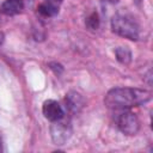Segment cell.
<instances>
[{
  "mask_svg": "<svg viewBox=\"0 0 153 153\" xmlns=\"http://www.w3.org/2000/svg\"><path fill=\"white\" fill-rule=\"evenodd\" d=\"M4 148H2V140H1V135H0V152H2Z\"/></svg>",
  "mask_w": 153,
  "mask_h": 153,
  "instance_id": "obj_14",
  "label": "cell"
},
{
  "mask_svg": "<svg viewBox=\"0 0 153 153\" xmlns=\"http://www.w3.org/2000/svg\"><path fill=\"white\" fill-rule=\"evenodd\" d=\"M114 121L116 127L126 135H136L140 130V120L139 117L130 111V109L114 110Z\"/></svg>",
  "mask_w": 153,
  "mask_h": 153,
  "instance_id": "obj_3",
  "label": "cell"
},
{
  "mask_svg": "<svg viewBox=\"0 0 153 153\" xmlns=\"http://www.w3.org/2000/svg\"><path fill=\"white\" fill-rule=\"evenodd\" d=\"M65 103L71 114H78L85 106V98L76 91H69L65 97Z\"/></svg>",
  "mask_w": 153,
  "mask_h": 153,
  "instance_id": "obj_6",
  "label": "cell"
},
{
  "mask_svg": "<svg viewBox=\"0 0 153 153\" xmlns=\"http://www.w3.org/2000/svg\"><path fill=\"white\" fill-rule=\"evenodd\" d=\"M104 1H108V2H111V4H115V2H117V1H120V0H104Z\"/></svg>",
  "mask_w": 153,
  "mask_h": 153,
  "instance_id": "obj_15",
  "label": "cell"
},
{
  "mask_svg": "<svg viewBox=\"0 0 153 153\" xmlns=\"http://www.w3.org/2000/svg\"><path fill=\"white\" fill-rule=\"evenodd\" d=\"M71 135H72V124H71V120L67 118L66 115L62 118L51 122L50 136L55 145L57 146L65 145L67 140L71 137Z\"/></svg>",
  "mask_w": 153,
  "mask_h": 153,
  "instance_id": "obj_4",
  "label": "cell"
},
{
  "mask_svg": "<svg viewBox=\"0 0 153 153\" xmlns=\"http://www.w3.org/2000/svg\"><path fill=\"white\" fill-rule=\"evenodd\" d=\"M115 56L122 65H129L131 62V51L127 47H117L115 49Z\"/></svg>",
  "mask_w": 153,
  "mask_h": 153,
  "instance_id": "obj_9",
  "label": "cell"
},
{
  "mask_svg": "<svg viewBox=\"0 0 153 153\" xmlns=\"http://www.w3.org/2000/svg\"><path fill=\"white\" fill-rule=\"evenodd\" d=\"M151 98L152 93L147 90L133 87H115L106 93L104 104L111 110L131 109L134 106H141L148 103Z\"/></svg>",
  "mask_w": 153,
  "mask_h": 153,
  "instance_id": "obj_1",
  "label": "cell"
},
{
  "mask_svg": "<svg viewBox=\"0 0 153 153\" xmlns=\"http://www.w3.org/2000/svg\"><path fill=\"white\" fill-rule=\"evenodd\" d=\"M49 68H50L56 75H60V74L63 72V67H62L60 63H57V62H50V63H49Z\"/></svg>",
  "mask_w": 153,
  "mask_h": 153,
  "instance_id": "obj_11",
  "label": "cell"
},
{
  "mask_svg": "<svg viewBox=\"0 0 153 153\" xmlns=\"http://www.w3.org/2000/svg\"><path fill=\"white\" fill-rule=\"evenodd\" d=\"M47 1H49V2H51L53 5H55V6H60L61 5V2H62V0H47Z\"/></svg>",
  "mask_w": 153,
  "mask_h": 153,
  "instance_id": "obj_12",
  "label": "cell"
},
{
  "mask_svg": "<svg viewBox=\"0 0 153 153\" xmlns=\"http://www.w3.org/2000/svg\"><path fill=\"white\" fill-rule=\"evenodd\" d=\"M42 112L44 115V117L50 121V122H54V121H57L60 118H62L66 114H65V110L62 109V106L60 105L59 102L54 100V99H48L43 103V106H42Z\"/></svg>",
  "mask_w": 153,
  "mask_h": 153,
  "instance_id": "obj_5",
  "label": "cell"
},
{
  "mask_svg": "<svg viewBox=\"0 0 153 153\" xmlns=\"http://www.w3.org/2000/svg\"><path fill=\"white\" fill-rule=\"evenodd\" d=\"M24 10V2L23 0H5L1 6H0V11L2 14L5 16H16L18 13H20Z\"/></svg>",
  "mask_w": 153,
  "mask_h": 153,
  "instance_id": "obj_7",
  "label": "cell"
},
{
  "mask_svg": "<svg viewBox=\"0 0 153 153\" xmlns=\"http://www.w3.org/2000/svg\"><path fill=\"white\" fill-rule=\"evenodd\" d=\"M137 1H140V0H137Z\"/></svg>",
  "mask_w": 153,
  "mask_h": 153,
  "instance_id": "obj_16",
  "label": "cell"
},
{
  "mask_svg": "<svg viewBox=\"0 0 153 153\" xmlns=\"http://www.w3.org/2000/svg\"><path fill=\"white\" fill-rule=\"evenodd\" d=\"M111 30L116 35L130 41H137L141 36L140 24L129 13H116L111 18Z\"/></svg>",
  "mask_w": 153,
  "mask_h": 153,
  "instance_id": "obj_2",
  "label": "cell"
},
{
  "mask_svg": "<svg viewBox=\"0 0 153 153\" xmlns=\"http://www.w3.org/2000/svg\"><path fill=\"white\" fill-rule=\"evenodd\" d=\"M4 41H5V35H4V32L0 31V45L4 43Z\"/></svg>",
  "mask_w": 153,
  "mask_h": 153,
  "instance_id": "obj_13",
  "label": "cell"
},
{
  "mask_svg": "<svg viewBox=\"0 0 153 153\" xmlns=\"http://www.w3.org/2000/svg\"><path fill=\"white\" fill-rule=\"evenodd\" d=\"M37 12L42 17L50 18V17H54V16H56L59 13V7L45 0L44 2H42V4H39L37 6Z\"/></svg>",
  "mask_w": 153,
  "mask_h": 153,
  "instance_id": "obj_8",
  "label": "cell"
},
{
  "mask_svg": "<svg viewBox=\"0 0 153 153\" xmlns=\"http://www.w3.org/2000/svg\"><path fill=\"white\" fill-rule=\"evenodd\" d=\"M86 27L90 30H97L99 27V17L97 12H92L87 18H86Z\"/></svg>",
  "mask_w": 153,
  "mask_h": 153,
  "instance_id": "obj_10",
  "label": "cell"
}]
</instances>
